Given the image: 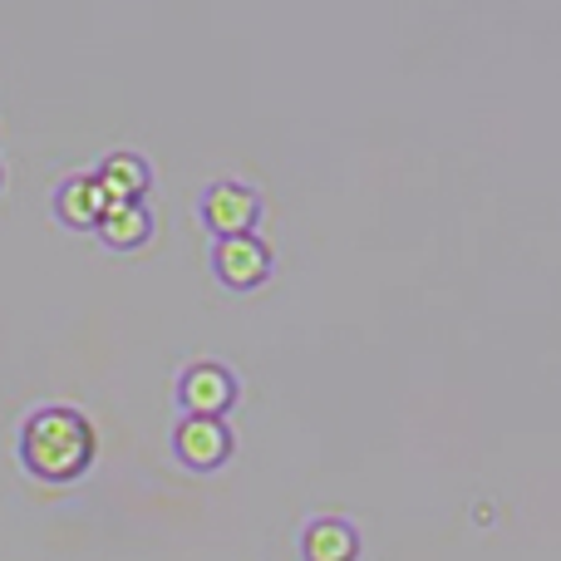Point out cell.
I'll use <instances>...</instances> for the list:
<instances>
[{
  "label": "cell",
  "mask_w": 561,
  "mask_h": 561,
  "mask_svg": "<svg viewBox=\"0 0 561 561\" xmlns=\"http://www.w3.org/2000/svg\"><path fill=\"white\" fill-rule=\"evenodd\" d=\"M20 458L45 483H75L94 463V424L75 404H39L20 424Z\"/></svg>",
  "instance_id": "6da1fadb"
},
{
  "label": "cell",
  "mask_w": 561,
  "mask_h": 561,
  "mask_svg": "<svg viewBox=\"0 0 561 561\" xmlns=\"http://www.w3.org/2000/svg\"><path fill=\"white\" fill-rule=\"evenodd\" d=\"M197 213H203L207 232H217V237H242V232H256V217H262V197H256V187L237 183V178H217V183L203 187V203H197Z\"/></svg>",
  "instance_id": "7a4b0ae2"
},
{
  "label": "cell",
  "mask_w": 561,
  "mask_h": 561,
  "mask_svg": "<svg viewBox=\"0 0 561 561\" xmlns=\"http://www.w3.org/2000/svg\"><path fill=\"white\" fill-rule=\"evenodd\" d=\"M178 404H183V414L227 419V409L237 404V375L222 359H193L178 379Z\"/></svg>",
  "instance_id": "3957f363"
},
{
  "label": "cell",
  "mask_w": 561,
  "mask_h": 561,
  "mask_svg": "<svg viewBox=\"0 0 561 561\" xmlns=\"http://www.w3.org/2000/svg\"><path fill=\"white\" fill-rule=\"evenodd\" d=\"M213 272H217V280H222V286L252 290V286H262V280L272 276V247H266V237H256V232L217 237V247H213Z\"/></svg>",
  "instance_id": "277c9868"
},
{
  "label": "cell",
  "mask_w": 561,
  "mask_h": 561,
  "mask_svg": "<svg viewBox=\"0 0 561 561\" xmlns=\"http://www.w3.org/2000/svg\"><path fill=\"white\" fill-rule=\"evenodd\" d=\"M232 428H227V419H203V414H183L173 428V454L183 458L187 468H197V473H207V468L227 463L232 458Z\"/></svg>",
  "instance_id": "5b68a950"
},
{
  "label": "cell",
  "mask_w": 561,
  "mask_h": 561,
  "mask_svg": "<svg viewBox=\"0 0 561 561\" xmlns=\"http://www.w3.org/2000/svg\"><path fill=\"white\" fill-rule=\"evenodd\" d=\"M108 203H114V197L104 193V183H99L94 173H69L65 183L55 187V217L65 227H79V232H94Z\"/></svg>",
  "instance_id": "8992f818"
},
{
  "label": "cell",
  "mask_w": 561,
  "mask_h": 561,
  "mask_svg": "<svg viewBox=\"0 0 561 561\" xmlns=\"http://www.w3.org/2000/svg\"><path fill=\"white\" fill-rule=\"evenodd\" d=\"M94 232L104 237V247H114V252H134V247H144L148 237H153V213H148L144 197H114Z\"/></svg>",
  "instance_id": "52a82bcc"
},
{
  "label": "cell",
  "mask_w": 561,
  "mask_h": 561,
  "mask_svg": "<svg viewBox=\"0 0 561 561\" xmlns=\"http://www.w3.org/2000/svg\"><path fill=\"white\" fill-rule=\"evenodd\" d=\"M300 552H306V561H355L359 557V533L335 513L310 517L306 533H300Z\"/></svg>",
  "instance_id": "ba28073f"
},
{
  "label": "cell",
  "mask_w": 561,
  "mask_h": 561,
  "mask_svg": "<svg viewBox=\"0 0 561 561\" xmlns=\"http://www.w3.org/2000/svg\"><path fill=\"white\" fill-rule=\"evenodd\" d=\"M94 178L104 183L108 197H144L148 183H153V168H148V158L134 153V148H114V153L94 168Z\"/></svg>",
  "instance_id": "9c48e42d"
}]
</instances>
